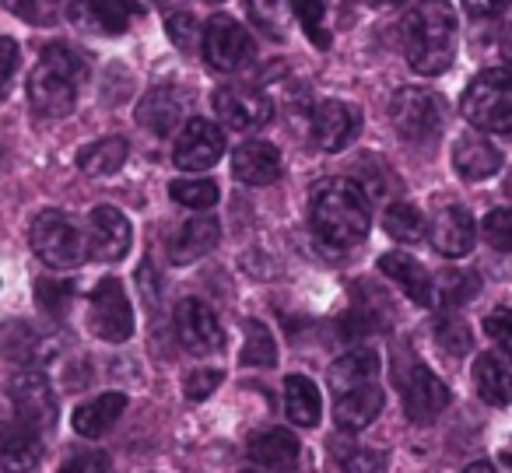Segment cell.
<instances>
[{"mask_svg": "<svg viewBox=\"0 0 512 473\" xmlns=\"http://www.w3.org/2000/svg\"><path fill=\"white\" fill-rule=\"evenodd\" d=\"M130 221L120 207H95L88 218V253L102 263H120L130 253Z\"/></svg>", "mask_w": 512, "mask_h": 473, "instance_id": "4fadbf2b", "label": "cell"}, {"mask_svg": "<svg viewBox=\"0 0 512 473\" xmlns=\"http://www.w3.org/2000/svg\"><path fill=\"white\" fill-rule=\"evenodd\" d=\"M4 8L22 22H46L50 18V0H4Z\"/></svg>", "mask_w": 512, "mask_h": 473, "instance_id": "f6af8a7d", "label": "cell"}, {"mask_svg": "<svg viewBox=\"0 0 512 473\" xmlns=\"http://www.w3.org/2000/svg\"><path fill=\"white\" fill-rule=\"evenodd\" d=\"M123 410H127V396L123 393L95 396V400L81 403V407L74 410V431H78L81 438H102L116 421H120Z\"/></svg>", "mask_w": 512, "mask_h": 473, "instance_id": "4316f807", "label": "cell"}, {"mask_svg": "<svg viewBox=\"0 0 512 473\" xmlns=\"http://www.w3.org/2000/svg\"><path fill=\"white\" fill-rule=\"evenodd\" d=\"M43 459L39 431L25 428L22 421L0 428V470L4 473H32Z\"/></svg>", "mask_w": 512, "mask_h": 473, "instance_id": "d6986e66", "label": "cell"}, {"mask_svg": "<svg viewBox=\"0 0 512 473\" xmlns=\"http://www.w3.org/2000/svg\"><path fill=\"white\" fill-rule=\"evenodd\" d=\"M505 197H512V172L505 176Z\"/></svg>", "mask_w": 512, "mask_h": 473, "instance_id": "db71d44e", "label": "cell"}, {"mask_svg": "<svg viewBox=\"0 0 512 473\" xmlns=\"http://www.w3.org/2000/svg\"><path fill=\"white\" fill-rule=\"evenodd\" d=\"M137 284H141V291H144V302L155 309L158 298H162V284H158V274H155V267H151V260H141V267H137Z\"/></svg>", "mask_w": 512, "mask_h": 473, "instance_id": "7dc6e473", "label": "cell"}, {"mask_svg": "<svg viewBox=\"0 0 512 473\" xmlns=\"http://www.w3.org/2000/svg\"><path fill=\"white\" fill-rule=\"evenodd\" d=\"M505 4H509V0H463V11H467L470 18H495L505 11Z\"/></svg>", "mask_w": 512, "mask_h": 473, "instance_id": "c3c4849f", "label": "cell"}, {"mask_svg": "<svg viewBox=\"0 0 512 473\" xmlns=\"http://www.w3.org/2000/svg\"><path fill=\"white\" fill-rule=\"evenodd\" d=\"M183 116H186V95L172 85H162V88H155V92H148L141 99V106H137V123L148 127L151 134H158V137L172 134Z\"/></svg>", "mask_w": 512, "mask_h": 473, "instance_id": "44dd1931", "label": "cell"}, {"mask_svg": "<svg viewBox=\"0 0 512 473\" xmlns=\"http://www.w3.org/2000/svg\"><path fill=\"white\" fill-rule=\"evenodd\" d=\"M88 326L99 340L106 344H123L134 333V309H130V298L123 291V284L116 277L95 284L92 298H88Z\"/></svg>", "mask_w": 512, "mask_h": 473, "instance_id": "ba28073f", "label": "cell"}, {"mask_svg": "<svg viewBox=\"0 0 512 473\" xmlns=\"http://www.w3.org/2000/svg\"><path fill=\"white\" fill-rule=\"evenodd\" d=\"M85 78V60L64 43L43 50L39 64L29 74V102L39 116H67L78 99V85Z\"/></svg>", "mask_w": 512, "mask_h": 473, "instance_id": "3957f363", "label": "cell"}, {"mask_svg": "<svg viewBox=\"0 0 512 473\" xmlns=\"http://www.w3.org/2000/svg\"><path fill=\"white\" fill-rule=\"evenodd\" d=\"M221 386V372L218 368H193L190 375H186V400L190 403H200L207 400V396L214 393V389Z\"/></svg>", "mask_w": 512, "mask_h": 473, "instance_id": "ab89813d", "label": "cell"}, {"mask_svg": "<svg viewBox=\"0 0 512 473\" xmlns=\"http://www.w3.org/2000/svg\"><path fill=\"white\" fill-rule=\"evenodd\" d=\"M362 130V113L351 102L327 99L313 109V141L320 151H344Z\"/></svg>", "mask_w": 512, "mask_h": 473, "instance_id": "5bb4252c", "label": "cell"}, {"mask_svg": "<svg viewBox=\"0 0 512 473\" xmlns=\"http://www.w3.org/2000/svg\"><path fill=\"white\" fill-rule=\"evenodd\" d=\"M379 270H383L386 277H390L393 284H397L400 291H404L411 302H418V305H432L435 302V281H432V274H428L425 267H421L414 256H407V253H386L383 260H379Z\"/></svg>", "mask_w": 512, "mask_h": 473, "instance_id": "7402d4cb", "label": "cell"}, {"mask_svg": "<svg viewBox=\"0 0 512 473\" xmlns=\"http://www.w3.org/2000/svg\"><path fill=\"white\" fill-rule=\"evenodd\" d=\"M214 109H218L221 123L232 130H260L274 116V102L246 85L218 88L214 92Z\"/></svg>", "mask_w": 512, "mask_h": 473, "instance_id": "7c38bea8", "label": "cell"}, {"mask_svg": "<svg viewBox=\"0 0 512 473\" xmlns=\"http://www.w3.org/2000/svg\"><path fill=\"white\" fill-rule=\"evenodd\" d=\"M460 113L484 134H512V67L477 74L463 92Z\"/></svg>", "mask_w": 512, "mask_h": 473, "instance_id": "277c9868", "label": "cell"}, {"mask_svg": "<svg viewBox=\"0 0 512 473\" xmlns=\"http://www.w3.org/2000/svg\"><path fill=\"white\" fill-rule=\"evenodd\" d=\"M463 473H495V466H491L488 459H477V463H470Z\"/></svg>", "mask_w": 512, "mask_h": 473, "instance_id": "f907efd6", "label": "cell"}, {"mask_svg": "<svg viewBox=\"0 0 512 473\" xmlns=\"http://www.w3.org/2000/svg\"><path fill=\"white\" fill-rule=\"evenodd\" d=\"M376 8H397V4H404V0H372Z\"/></svg>", "mask_w": 512, "mask_h": 473, "instance_id": "816d5d0a", "label": "cell"}, {"mask_svg": "<svg viewBox=\"0 0 512 473\" xmlns=\"http://www.w3.org/2000/svg\"><path fill=\"white\" fill-rule=\"evenodd\" d=\"M502 463H505V466H509V470H512V449H505V452H502Z\"/></svg>", "mask_w": 512, "mask_h": 473, "instance_id": "f5cc1de1", "label": "cell"}, {"mask_svg": "<svg viewBox=\"0 0 512 473\" xmlns=\"http://www.w3.org/2000/svg\"><path fill=\"white\" fill-rule=\"evenodd\" d=\"M127 151L130 148L123 137H102V141L78 151V165L85 176H113V172H120L123 162H127Z\"/></svg>", "mask_w": 512, "mask_h": 473, "instance_id": "f546056e", "label": "cell"}, {"mask_svg": "<svg viewBox=\"0 0 512 473\" xmlns=\"http://www.w3.org/2000/svg\"><path fill=\"white\" fill-rule=\"evenodd\" d=\"M221 242V225L214 218H190L186 225H179V232L169 242V260L186 267V263L207 256Z\"/></svg>", "mask_w": 512, "mask_h": 473, "instance_id": "cb8c5ba5", "label": "cell"}, {"mask_svg": "<svg viewBox=\"0 0 512 473\" xmlns=\"http://www.w3.org/2000/svg\"><path fill=\"white\" fill-rule=\"evenodd\" d=\"M309 221L313 232L320 235L327 246L351 249L369 235L372 211H369V193L355 183V179H327L313 190L309 200Z\"/></svg>", "mask_w": 512, "mask_h": 473, "instance_id": "7a4b0ae2", "label": "cell"}, {"mask_svg": "<svg viewBox=\"0 0 512 473\" xmlns=\"http://www.w3.org/2000/svg\"><path fill=\"white\" fill-rule=\"evenodd\" d=\"M225 155V137H221V127L211 120H200V116H193L190 123L183 127V134H179L176 141V151H172V158H176L179 169H211L218 158Z\"/></svg>", "mask_w": 512, "mask_h": 473, "instance_id": "9a60e30c", "label": "cell"}, {"mask_svg": "<svg viewBox=\"0 0 512 473\" xmlns=\"http://www.w3.org/2000/svg\"><path fill=\"white\" fill-rule=\"evenodd\" d=\"M29 242L36 249V256L43 263L57 270L81 267L88 256V235H81V228L67 218L64 211H43L32 221Z\"/></svg>", "mask_w": 512, "mask_h": 473, "instance_id": "8992f818", "label": "cell"}, {"mask_svg": "<svg viewBox=\"0 0 512 473\" xmlns=\"http://www.w3.org/2000/svg\"><path fill=\"white\" fill-rule=\"evenodd\" d=\"M379 375V354L369 351V347H358V351H348L344 358L334 361V368H330V386L337 389V393H348V389L355 386H365V382H372Z\"/></svg>", "mask_w": 512, "mask_h": 473, "instance_id": "f1b7e54d", "label": "cell"}, {"mask_svg": "<svg viewBox=\"0 0 512 473\" xmlns=\"http://www.w3.org/2000/svg\"><path fill=\"white\" fill-rule=\"evenodd\" d=\"M242 365L253 368H271L278 365V344H274L271 330L260 319L246 323V344H242Z\"/></svg>", "mask_w": 512, "mask_h": 473, "instance_id": "1f68e13d", "label": "cell"}, {"mask_svg": "<svg viewBox=\"0 0 512 473\" xmlns=\"http://www.w3.org/2000/svg\"><path fill=\"white\" fill-rule=\"evenodd\" d=\"M474 239H477V228L467 207H456V204L442 207L432 218V246L446 260H463L474 249Z\"/></svg>", "mask_w": 512, "mask_h": 473, "instance_id": "e0dca14e", "label": "cell"}, {"mask_svg": "<svg viewBox=\"0 0 512 473\" xmlns=\"http://www.w3.org/2000/svg\"><path fill=\"white\" fill-rule=\"evenodd\" d=\"M176 337L193 354H214L225 347V333H221L218 316L200 298H183L176 305Z\"/></svg>", "mask_w": 512, "mask_h": 473, "instance_id": "8fae6325", "label": "cell"}, {"mask_svg": "<svg viewBox=\"0 0 512 473\" xmlns=\"http://www.w3.org/2000/svg\"><path fill=\"white\" fill-rule=\"evenodd\" d=\"M232 172L246 186H271L281 176V155L267 141H246L232 155Z\"/></svg>", "mask_w": 512, "mask_h": 473, "instance_id": "ffe728a7", "label": "cell"}, {"mask_svg": "<svg viewBox=\"0 0 512 473\" xmlns=\"http://www.w3.org/2000/svg\"><path fill=\"white\" fill-rule=\"evenodd\" d=\"M36 302H39V309H46L50 316H67V309H71V302H74V284L43 277V281L36 284Z\"/></svg>", "mask_w": 512, "mask_h": 473, "instance_id": "8d00e7d4", "label": "cell"}, {"mask_svg": "<svg viewBox=\"0 0 512 473\" xmlns=\"http://www.w3.org/2000/svg\"><path fill=\"white\" fill-rule=\"evenodd\" d=\"M477 288H481V281H477V274H470V270H446V274L435 281V291H439L442 305H463L470 302V298L477 295Z\"/></svg>", "mask_w": 512, "mask_h": 473, "instance_id": "e575fe53", "label": "cell"}, {"mask_svg": "<svg viewBox=\"0 0 512 473\" xmlns=\"http://www.w3.org/2000/svg\"><path fill=\"white\" fill-rule=\"evenodd\" d=\"M481 235L495 253H512V207H498L481 221Z\"/></svg>", "mask_w": 512, "mask_h": 473, "instance_id": "74e56055", "label": "cell"}, {"mask_svg": "<svg viewBox=\"0 0 512 473\" xmlns=\"http://www.w3.org/2000/svg\"><path fill=\"white\" fill-rule=\"evenodd\" d=\"M60 473H109V459L102 452H81V456L67 459Z\"/></svg>", "mask_w": 512, "mask_h": 473, "instance_id": "bcb514c9", "label": "cell"}, {"mask_svg": "<svg viewBox=\"0 0 512 473\" xmlns=\"http://www.w3.org/2000/svg\"><path fill=\"white\" fill-rule=\"evenodd\" d=\"M498 46H502V57L512 64V22L505 25V32H502V39H498Z\"/></svg>", "mask_w": 512, "mask_h": 473, "instance_id": "681fc988", "label": "cell"}, {"mask_svg": "<svg viewBox=\"0 0 512 473\" xmlns=\"http://www.w3.org/2000/svg\"><path fill=\"white\" fill-rule=\"evenodd\" d=\"M435 344L446 354H467L474 337H470V326L460 316H449L446 312V316L435 319Z\"/></svg>", "mask_w": 512, "mask_h": 473, "instance_id": "d590c367", "label": "cell"}, {"mask_svg": "<svg viewBox=\"0 0 512 473\" xmlns=\"http://www.w3.org/2000/svg\"><path fill=\"white\" fill-rule=\"evenodd\" d=\"M242 473H256V470H242Z\"/></svg>", "mask_w": 512, "mask_h": 473, "instance_id": "9f6ffc18", "label": "cell"}, {"mask_svg": "<svg viewBox=\"0 0 512 473\" xmlns=\"http://www.w3.org/2000/svg\"><path fill=\"white\" fill-rule=\"evenodd\" d=\"M383 228L390 239L397 242H421L425 239V218H421V211L414 204H390L383 214Z\"/></svg>", "mask_w": 512, "mask_h": 473, "instance_id": "4dcf8cb0", "label": "cell"}, {"mask_svg": "<svg viewBox=\"0 0 512 473\" xmlns=\"http://www.w3.org/2000/svg\"><path fill=\"white\" fill-rule=\"evenodd\" d=\"M285 410L299 428H316L323 414V400L320 389H316L313 379L306 375H288L285 379Z\"/></svg>", "mask_w": 512, "mask_h": 473, "instance_id": "83f0119b", "label": "cell"}, {"mask_svg": "<svg viewBox=\"0 0 512 473\" xmlns=\"http://www.w3.org/2000/svg\"><path fill=\"white\" fill-rule=\"evenodd\" d=\"M453 169L467 183H481L502 169V151L481 134H460V141L453 144Z\"/></svg>", "mask_w": 512, "mask_h": 473, "instance_id": "ac0fdd59", "label": "cell"}, {"mask_svg": "<svg viewBox=\"0 0 512 473\" xmlns=\"http://www.w3.org/2000/svg\"><path fill=\"white\" fill-rule=\"evenodd\" d=\"M386 452L379 449H355L344 456V473H383Z\"/></svg>", "mask_w": 512, "mask_h": 473, "instance_id": "60d3db41", "label": "cell"}, {"mask_svg": "<svg viewBox=\"0 0 512 473\" xmlns=\"http://www.w3.org/2000/svg\"><path fill=\"white\" fill-rule=\"evenodd\" d=\"M379 410H383V389L365 382V386H355V389H348V393H341V400H337V407H334V417L344 431H362L376 421Z\"/></svg>", "mask_w": 512, "mask_h": 473, "instance_id": "484cf974", "label": "cell"}, {"mask_svg": "<svg viewBox=\"0 0 512 473\" xmlns=\"http://www.w3.org/2000/svg\"><path fill=\"white\" fill-rule=\"evenodd\" d=\"M249 459L256 463L271 466V470H295L299 466V438L285 428H267V431H256L246 445Z\"/></svg>", "mask_w": 512, "mask_h": 473, "instance_id": "d4e9b609", "label": "cell"}, {"mask_svg": "<svg viewBox=\"0 0 512 473\" xmlns=\"http://www.w3.org/2000/svg\"><path fill=\"white\" fill-rule=\"evenodd\" d=\"M295 15H299L302 29H306V36L313 39L320 50H327L330 46V36L323 32V15H327V0H292Z\"/></svg>", "mask_w": 512, "mask_h": 473, "instance_id": "f35d334b", "label": "cell"}, {"mask_svg": "<svg viewBox=\"0 0 512 473\" xmlns=\"http://www.w3.org/2000/svg\"><path fill=\"white\" fill-rule=\"evenodd\" d=\"M169 193L176 204L190 207V211H207V207H214L221 197L214 179H176V183L169 186Z\"/></svg>", "mask_w": 512, "mask_h": 473, "instance_id": "d6a6232c", "label": "cell"}, {"mask_svg": "<svg viewBox=\"0 0 512 473\" xmlns=\"http://www.w3.org/2000/svg\"><path fill=\"white\" fill-rule=\"evenodd\" d=\"M484 333L512 354V309H495L491 316H484Z\"/></svg>", "mask_w": 512, "mask_h": 473, "instance_id": "b9f144b4", "label": "cell"}, {"mask_svg": "<svg viewBox=\"0 0 512 473\" xmlns=\"http://www.w3.org/2000/svg\"><path fill=\"white\" fill-rule=\"evenodd\" d=\"M207 4H221V0H207Z\"/></svg>", "mask_w": 512, "mask_h": 473, "instance_id": "11a10c76", "label": "cell"}, {"mask_svg": "<svg viewBox=\"0 0 512 473\" xmlns=\"http://www.w3.org/2000/svg\"><path fill=\"white\" fill-rule=\"evenodd\" d=\"M249 11V22L256 29H264L267 36H285L288 29V4L285 0H242Z\"/></svg>", "mask_w": 512, "mask_h": 473, "instance_id": "836d02e7", "label": "cell"}, {"mask_svg": "<svg viewBox=\"0 0 512 473\" xmlns=\"http://www.w3.org/2000/svg\"><path fill=\"white\" fill-rule=\"evenodd\" d=\"M393 379L400 386V400L414 424H432L442 410L449 407V386L418 358H400V365L393 368Z\"/></svg>", "mask_w": 512, "mask_h": 473, "instance_id": "52a82bcc", "label": "cell"}, {"mask_svg": "<svg viewBox=\"0 0 512 473\" xmlns=\"http://www.w3.org/2000/svg\"><path fill=\"white\" fill-rule=\"evenodd\" d=\"M390 123L404 141L432 144L446 127V102L428 88H400L390 99Z\"/></svg>", "mask_w": 512, "mask_h": 473, "instance_id": "5b68a950", "label": "cell"}, {"mask_svg": "<svg viewBox=\"0 0 512 473\" xmlns=\"http://www.w3.org/2000/svg\"><path fill=\"white\" fill-rule=\"evenodd\" d=\"M8 396L15 403V414L25 428L32 431H50L57 424V396L53 386L39 368H25L8 382Z\"/></svg>", "mask_w": 512, "mask_h": 473, "instance_id": "9c48e42d", "label": "cell"}, {"mask_svg": "<svg viewBox=\"0 0 512 473\" xmlns=\"http://www.w3.org/2000/svg\"><path fill=\"white\" fill-rule=\"evenodd\" d=\"M204 57L214 71H239L253 60V39L232 15H214L204 29Z\"/></svg>", "mask_w": 512, "mask_h": 473, "instance_id": "30bf717a", "label": "cell"}, {"mask_svg": "<svg viewBox=\"0 0 512 473\" xmlns=\"http://www.w3.org/2000/svg\"><path fill=\"white\" fill-rule=\"evenodd\" d=\"M15 71H18V43L8 36H0V99L11 92Z\"/></svg>", "mask_w": 512, "mask_h": 473, "instance_id": "ee69618b", "label": "cell"}, {"mask_svg": "<svg viewBox=\"0 0 512 473\" xmlns=\"http://www.w3.org/2000/svg\"><path fill=\"white\" fill-rule=\"evenodd\" d=\"M144 15L137 0H78L71 8V18L85 29H99L106 36H123L130 22Z\"/></svg>", "mask_w": 512, "mask_h": 473, "instance_id": "2e32d148", "label": "cell"}, {"mask_svg": "<svg viewBox=\"0 0 512 473\" xmlns=\"http://www.w3.org/2000/svg\"><path fill=\"white\" fill-rule=\"evenodd\" d=\"M474 386L484 403L509 407L512 403V358L498 351H484L474 361Z\"/></svg>", "mask_w": 512, "mask_h": 473, "instance_id": "603a6c76", "label": "cell"}, {"mask_svg": "<svg viewBox=\"0 0 512 473\" xmlns=\"http://www.w3.org/2000/svg\"><path fill=\"white\" fill-rule=\"evenodd\" d=\"M407 64L414 74L435 78L456 57V11L449 0H418L400 25Z\"/></svg>", "mask_w": 512, "mask_h": 473, "instance_id": "6da1fadb", "label": "cell"}, {"mask_svg": "<svg viewBox=\"0 0 512 473\" xmlns=\"http://www.w3.org/2000/svg\"><path fill=\"white\" fill-rule=\"evenodd\" d=\"M165 32H169V39L179 50L190 53L193 46H197V22H193V15H172L169 22H165Z\"/></svg>", "mask_w": 512, "mask_h": 473, "instance_id": "7bdbcfd3", "label": "cell"}]
</instances>
